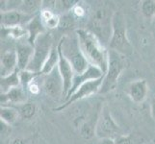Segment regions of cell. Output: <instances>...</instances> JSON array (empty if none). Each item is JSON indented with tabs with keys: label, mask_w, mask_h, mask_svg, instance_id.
<instances>
[{
	"label": "cell",
	"mask_w": 155,
	"mask_h": 144,
	"mask_svg": "<svg viewBox=\"0 0 155 144\" xmlns=\"http://www.w3.org/2000/svg\"><path fill=\"white\" fill-rule=\"evenodd\" d=\"M75 33L78 37L80 48L89 63L97 66L105 74L108 67L109 50H107L97 37L87 28L76 29Z\"/></svg>",
	"instance_id": "6da1fadb"
},
{
	"label": "cell",
	"mask_w": 155,
	"mask_h": 144,
	"mask_svg": "<svg viewBox=\"0 0 155 144\" xmlns=\"http://www.w3.org/2000/svg\"><path fill=\"white\" fill-rule=\"evenodd\" d=\"M58 43L61 47L63 55L71 62L74 73L80 74L89 67L90 63L80 48L76 33L74 35L64 36Z\"/></svg>",
	"instance_id": "7a4b0ae2"
},
{
	"label": "cell",
	"mask_w": 155,
	"mask_h": 144,
	"mask_svg": "<svg viewBox=\"0 0 155 144\" xmlns=\"http://www.w3.org/2000/svg\"><path fill=\"white\" fill-rule=\"evenodd\" d=\"M109 49L120 53L124 56H130L133 53V46L127 37L126 22L124 15L120 12L113 13L112 18V36Z\"/></svg>",
	"instance_id": "3957f363"
},
{
	"label": "cell",
	"mask_w": 155,
	"mask_h": 144,
	"mask_svg": "<svg viewBox=\"0 0 155 144\" xmlns=\"http://www.w3.org/2000/svg\"><path fill=\"white\" fill-rule=\"evenodd\" d=\"M126 56L109 49L108 67H107L106 73L104 74L102 85H101L98 94H106L113 91L117 87L122 71L126 67Z\"/></svg>",
	"instance_id": "277c9868"
},
{
	"label": "cell",
	"mask_w": 155,
	"mask_h": 144,
	"mask_svg": "<svg viewBox=\"0 0 155 144\" xmlns=\"http://www.w3.org/2000/svg\"><path fill=\"white\" fill-rule=\"evenodd\" d=\"M112 18L113 14H110L106 8H99L93 13L90 18L89 28L92 33L97 37L104 46L106 43H110L112 36Z\"/></svg>",
	"instance_id": "5b68a950"
},
{
	"label": "cell",
	"mask_w": 155,
	"mask_h": 144,
	"mask_svg": "<svg viewBox=\"0 0 155 144\" xmlns=\"http://www.w3.org/2000/svg\"><path fill=\"white\" fill-rule=\"evenodd\" d=\"M124 135V132L117 125L107 106L101 109L95 126V136L99 139H117Z\"/></svg>",
	"instance_id": "8992f818"
},
{
	"label": "cell",
	"mask_w": 155,
	"mask_h": 144,
	"mask_svg": "<svg viewBox=\"0 0 155 144\" xmlns=\"http://www.w3.org/2000/svg\"><path fill=\"white\" fill-rule=\"evenodd\" d=\"M54 44L55 43L53 42L50 33L46 32V33L41 35L34 43V55L30 65L27 67V70L41 73Z\"/></svg>",
	"instance_id": "52a82bcc"
},
{
	"label": "cell",
	"mask_w": 155,
	"mask_h": 144,
	"mask_svg": "<svg viewBox=\"0 0 155 144\" xmlns=\"http://www.w3.org/2000/svg\"><path fill=\"white\" fill-rule=\"evenodd\" d=\"M103 77L100 79H97V80H93V81L87 82L84 85H82V86L80 87L71 96V97L64 101V103L61 106H59L58 108L54 109V110L55 111L63 110L68 108L69 106H71V104L77 102V101H81L85 98L98 93L99 89L101 88V85H102Z\"/></svg>",
	"instance_id": "ba28073f"
},
{
	"label": "cell",
	"mask_w": 155,
	"mask_h": 144,
	"mask_svg": "<svg viewBox=\"0 0 155 144\" xmlns=\"http://www.w3.org/2000/svg\"><path fill=\"white\" fill-rule=\"evenodd\" d=\"M42 89L45 92L53 99L64 97V82L58 66L47 75L42 78Z\"/></svg>",
	"instance_id": "9c48e42d"
},
{
	"label": "cell",
	"mask_w": 155,
	"mask_h": 144,
	"mask_svg": "<svg viewBox=\"0 0 155 144\" xmlns=\"http://www.w3.org/2000/svg\"><path fill=\"white\" fill-rule=\"evenodd\" d=\"M103 76H104V73L102 72V70H101L100 68H98L97 66H93V65H90L89 67L84 72L80 73V74H74L71 88V90H69L68 95L67 96V98L65 100H67L68 98L71 97V96L85 83L93 81V80L100 79Z\"/></svg>",
	"instance_id": "30bf717a"
},
{
	"label": "cell",
	"mask_w": 155,
	"mask_h": 144,
	"mask_svg": "<svg viewBox=\"0 0 155 144\" xmlns=\"http://www.w3.org/2000/svg\"><path fill=\"white\" fill-rule=\"evenodd\" d=\"M58 50H59V63H58V69L59 72H60L63 82H64V96H65V99L67 98V96L68 95L69 90L71 88L72 86V81H73V77H74V70L66 57L63 55L61 47L58 43ZM64 99V100H65Z\"/></svg>",
	"instance_id": "8fae6325"
},
{
	"label": "cell",
	"mask_w": 155,
	"mask_h": 144,
	"mask_svg": "<svg viewBox=\"0 0 155 144\" xmlns=\"http://www.w3.org/2000/svg\"><path fill=\"white\" fill-rule=\"evenodd\" d=\"M34 17H30L18 10L7 11L1 12L0 19H1V27L4 28H12L17 26H26Z\"/></svg>",
	"instance_id": "7c38bea8"
},
{
	"label": "cell",
	"mask_w": 155,
	"mask_h": 144,
	"mask_svg": "<svg viewBox=\"0 0 155 144\" xmlns=\"http://www.w3.org/2000/svg\"><path fill=\"white\" fill-rule=\"evenodd\" d=\"M18 55V70H25L30 65L34 55V45L31 44L28 40H18L15 47Z\"/></svg>",
	"instance_id": "4fadbf2b"
},
{
	"label": "cell",
	"mask_w": 155,
	"mask_h": 144,
	"mask_svg": "<svg viewBox=\"0 0 155 144\" xmlns=\"http://www.w3.org/2000/svg\"><path fill=\"white\" fill-rule=\"evenodd\" d=\"M148 86L145 79L136 80L127 87V94L131 101L136 104H141L147 99Z\"/></svg>",
	"instance_id": "5bb4252c"
},
{
	"label": "cell",
	"mask_w": 155,
	"mask_h": 144,
	"mask_svg": "<svg viewBox=\"0 0 155 144\" xmlns=\"http://www.w3.org/2000/svg\"><path fill=\"white\" fill-rule=\"evenodd\" d=\"M28 94L26 89L21 86L11 89L9 92L1 94V106H11L15 107V105H22L27 102Z\"/></svg>",
	"instance_id": "9a60e30c"
},
{
	"label": "cell",
	"mask_w": 155,
	"mask_h": 144,
	"mask_svg": "<svg viewBox=\"0 0 155 144\" xmlns=\"http://www.w3.org/2000/svg\"><path fill=\"white\" fill-rule=\"evenodd\" d=\"M18 55L15 49L6 50L2 53L0 59V73L1 77H6L18 70Z\"/></svg>",
	"instance_id": "2e32d148"
},
{
	"label": "cell",
	"mask_w": 155,
	"mask_h": 144,
	"mask_svg": "<svg viewBox=\"0 0 155 144\" xmlns=\"http://www.w3.org/2000/svg\"><path fill=\"white\" fill-rule=\"evenodd\" d=\"M25 27L28 32V39L27 40L30 43L33 44V45L35 43L36 40L38 39L41 35L46 33V32H48L46 30L44 22H42L40 14L35 15V17L31 19V21L25 26Z\"/></svg>",
	"instance_id": "e0dca14e"
},
{
	"label": "cell",
	"mask_w": 155,
	"mask_h": 144,
	"mask_svg": "<svg viewBox=\"0 0 155 144\" xmlns=\"http://www.w3.org/2000/svg\"><path fill=\"white\" fill-rule=\"evenodd\" d=\"M21 86L20 78H19V70H15L14 73L10 74L6 77H1L0 81V88H1V94L9 92L11 89Z\"/></svg>",
	"instance_id": "ac0fdd59"
},
{
	"label": "cell",
	"mask_w": 155,
	"mask_h": 144,
	"mask_svg": "<svg viewBox=\"0 0 155 144\" xmlns=\"http://www.w3.org/2000/svg\"><path fill=\"white\" fill-rule=\"evenodd\" d=\"M42 9V1L40 0H22L18 11L30 17L40 14Z\"/></svg>",
	"instance_id": "d6986e66"
},
{
	"label": "cell",
	"mask_w": 155,
	"mask_h": 144,
	"mask_svg": "<svg viewBox=\"0 0 155 144\" xmlns=\"http://www.w3.org/2000/svg\"><path fill=\"white\" fill-rule=\"evenodd\" d=\"M1 36L2 38H11L18 41L25 38L28 39V32L25 26H17L12 28L1 27Z\"/></svg>",
	"instance_id": "ffe728a7"
},
{
	"label": "cell",
	"mask_w": 155,
	"mask_h": 144,
	"mask_svg": "<svg viewBox=\"0 0 155 144\" xmlns=\"http://www.w3.org/2000/svg\"><path fill=\"white\" fill-rule=\"evenodd\" d=\"M19 116L20 115L17 108L11 106H1V109H0V118H1V121L12 126L18 121Z\"/></svg>",
	"instance_id": "44dd1931"
},
{
	"label": "cell",
	"mask_w": 155,
	"mask_h": 144,
	"mask_svg": "<svg viewBox=\"0 0 155 144\" xmlns=\"http://www.w3.org/2000/svg\"><path fill=\"white\" fill-rule=\"evenodd\" d=\"M59 63V50H58V44H54L52 50L50 52V55L47 59V61L45 62L44 67H42L41 73L42 75H47L51 71H53L54 69L58 66Z\"/></svg>",
	"instance_id": "7402d4cb"
},
{
	"label": "cell",
	"mask_w": 155,
	"mask_h": 144,
	"mask_svg": "<svg viewBox=\"0 0 155 144\" xmlns=\"http://www.w3.org/2000/svg\"><path fill=\"white\" fill-rule=\"evenodd\" d=\"M17 110H18V114L20 115V117H22V118H24V119H31L36 114L35 104L29 103V102H26L22 105L18 106Z\"/></svg>",
	"instance_id": "603a6c76"
},
{
	"label": "cell",
	"mask_w": 155,
	"mask_h": 144,
	"mask_svg": "<svg viewBox=\"0 0 155 144\" xmlns=\"http://www.w3.org/2000/svg\"><path fill=\"white\" fill-rule=\"evenodd\" d=\"M74 15L71 14V12L64 14L60 17V23H59V29L63 32H68L71 31V28L74 26V22H75V19H74Z\"/></svg>",
	"instance_id": "cb8c5ba5"
},
{
	"label": "cell",
	"mask_w": 155,
	"mask_h": 144,
	"mask_svg": "<svg viewBox=\"0 0 155 144\" xmlns=\"http://www.w3.org/2000/svg\"><path fill=\"white\" fill-rule=\"evenodd\" d=\"M41 74V73H36L33 71L27 70V69H25V70H19V78H20L21 87L27 90L29 85L33 82L37 77L40 76Z\"/></svg>",
	"instance_id": "d4e9b609"
},
{
	"label": "cell",
	"mask_w": 155,
	"mask_h": 144,
	"mask_svg": "<svg viewBox=\"0 0 155 144\" xmlns=\"http://www.w3.org/2000/svg\"><path fill=\"white\" fill-rule=\"evenodd\" d=\"M141 12L146 18L152 20L155 18V0H145V1H142Z\"/></svg>",
	"instance_id": "484cf974"
},
{
	"label": "cell",
	"mask_w": 155,
	"mask_h": 144,
	"mask_svg": "<svg viewBox=\"0 0 155 144\" xmlns=\"http://www.w3.org/2000/svg\"><path fill=\"white\" fill-rule=\"evenodd\" d=\"M95 126L97 123L94 121H85L80 127V134L85 139H91L94 136H95Z\"/></svg>",
	"instance_id": "4316f807"
},
{
	"label": "cell",
	"mask_w": 155,
	"mask_h": 144,
	"mask_svg": "<svg viewBox=\"0 0 155 144\" xmlns=\"http://www.w3.org/2000/svg\"><path fill=\"white\" fill-rule=\"evenodd\" d=\"M71 14L74 15V18H84L87 14V10L85 8V6H83L82 4H80V2L78 4H76L74 8L71 10Z\"/></svg>",
	"instance_id": "83f0119b"
},
{
	"label": "cell",
	"mask_w": 155,
	"mask_h": 144,
	"mask_svg": "<svg viewBox=\"0 0 155 144\" xmlns=\"http://www.w3.org/2000/svg\"><path fill=\"white\" fill-rule=\"evenodd\" d=\"M39 78V76L37 77L33 82H32L29 86H28V88H27V90L28 91L31 93V94H33V95H38L40 92H41V88H42V83L41 84H40L39 82H37L38 81V79Z\"/></svg>",
	"instance_id": "f1b7e54d"
},
{
	"label": "cell",
	"mask_w": 155,
	"mask_h": 144,
	"mask_svg": "<svg viewBox=\"0 0 155 144\" xmlns=\"http://www.w3.org/2000/svg\"><path fill=\"white\" fill-rule=\"evenodd\" d=\"M0 130H1V135L7 136L8 133L11 132V125L0 120Z\"/></svg>",
	"instance_id": "f546056e"
},
{
	"label": "cell",
	"mask_w": 155,
	"mask_h": 144,
	"mask_svg": "<svg viewBox=\"0 0 155 144\" xmlns=\"http://www.w3.org/2000/svg\"><path fill=\"white\" fill-rule=\"evenodd\" d=\"M116 143L117 144H132L129 136H122L119 138H117Z\"/></svg>",
	"instance_id": "4dcf8cb0"
},
{
	"label": "cell",
	"mask_w": 155,
	"mask_h": 144,
	"mask_svg": "<svg viewBox=\"0 0 155 144\" xmlns=\"http://www.w3.org/2000/svg\"><path fill=\"white\" fill-rule=\"evenodd\" d=\"M150 114H151V116L155 119V97L151 99V102H150Z\"/></svg>",
	"instance_id": "1f68e13d"
},
{
	"label": "cell",
	"mask_w": 155,
	"mask_h": 144,
	"mask_svg": "<svg viewBox=\"0 0 155 144\" xmlns=\"http://www.w3.org/2000/svg\"><path fill=\"white\" fill-rule=\"evenodd\" d=\"M98 144H117L115 139H111V138H106V139H100Z\"/></svg>",
	"instance_id": "d6a6232c"
},
{
	"label": "cell",
	"mask_w": 155,
	"mask_h": 144,
	"mask_svg": "<svg viewBox=\"0 0 155 144\" xmlns=\"http://www.w3.org/2000/svg\"><path fill=\"white\" fill-rule=\"evenodd\" d=\"M11 144H26V143L22 138L17 137V138H14V139L12 140V142H11Z\"/></svg>",
	"instance_id": "836d02e7"
},
{
	"label": "cell",
	"mask_w": 155,
	"mask_h": 144,
	"mask_svg": "<svg viewBox=\"0 0 155 144\" xmlns=\"http://www.w3.org/2000/svg\"><path fill=\"white\" fill-rule=\"evenodd\" d=\"M152 26H153V28L155 29V18L152 19Z\"/></svg>",
	"instance_id": "e575fe53"
},
{
	"label": "cell",
	"mask_w": 155,
	"mask_h": 144,
	"mask_svg": "<svg viewBox=\"0 0 155 144\" xmlns=\"http://www.w3.org/2000/svg\"><path fill=\"white\" fill-rule=\"evenodd\" d=\"M145 144H153V143H145Z\"/></svg>",
	"instance_id": "d590c367"
}]
</instances>
